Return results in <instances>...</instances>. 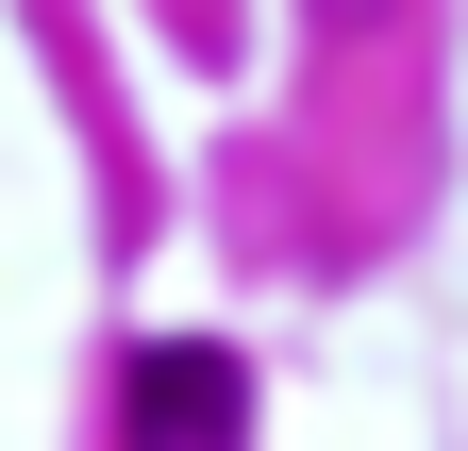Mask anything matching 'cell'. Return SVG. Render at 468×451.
Returning a JSON list of instances; mask_svg holds the SVG:
<instances>
[{
	"mask_svg": "<svg viewBox=\"0 0 468 451\" xmlns=\"http://www.w3.org/2000/svg\"><path fill=\"white\" fill-rule=\"evenodd\" d=\"M117 451H251V368L167 334V351L117 368Z\"/></svg>",
	"mask_w": 468,
	"mask_h": 451,
	"instance_id": "cell-1",
	"label": "cell"
},
{
	"mask_svg": "<svg viewBox=\"0 0 468 451\" xmlns=\"http://www.w3.org/2000/svg\"><path fill=\"white\" fill-rule=\"evenodd\" d=\"M318 17H335V34H351V17H385V0H318Z\"/></svg>",
	"mask_w": 468,
	"mask_h": 451,
	"instance_id": "cell-2",
	"label": "cell"
}]
</instances>
